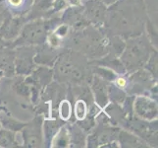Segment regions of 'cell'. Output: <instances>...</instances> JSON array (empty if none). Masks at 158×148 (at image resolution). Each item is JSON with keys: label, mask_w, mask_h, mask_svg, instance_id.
<instances>
[{"label": "cell", "mask_w": 158, "mask_h": 148, "mask_svg": "<svg viewBox=\"0 0 158 148\" xmlns=\"http://www.w3.org/2000/svg\"><path fill=\"white\" fill-rule=\"evenodd\" d=\"M154 51L155 47H152L148 37L143 35L125 42V47L119 57L127 72L132 73L143 68Z\"/></svg>", "instance_id": "6da1fadb"}, {"label": "cell", "mask_w": 158, "mask_h": 148, "mask_svg": "<svg viewBox=\"0 0 158 148\" xmlns=\"http://www.w3.org/2000/svg\"><path fill=\"white\" fill-rule=\"evenodd\" d=\"M57 25V20L46 18L32 19L26 22L20 35L10 45L12 47L20 46H41L46 42V38L51 29Z\"/></svg>", "instance_id": "7a4b0ae2"}, {"label": "cell", "mask_w": 158, "mask_h": 148, "mask_svg": "<svg viewBox=\"0 0 158 148\" xmlns=\"http://www.w3.org/2000/svg\"><path fill=\"white\" fill-rule=\"evenodd\" d=\"M43 119L44 117L42 114H37L31 122L26 123L25 127L21 129L22 143L24 147L36 148L44 146L42 129Z\"/></svg>", "instance_id": "3957f363"}, {"label": "cell", "mask_w": 158, "mask_h": 148, "mask_svg": "<svg viewBox=\"0 0 158 148\" xmlns=\"http://www.w3.org/2000/svg\"><path fill=\"white\" fill-rule=\"evenodd\" d=\"M39 49V46H20L15 47V75H30L36 67L34 57Z\"/></svg>", "instance_id": "277c9868"}, {"label": "cell", "mask_w": 158, "mask_h": 148, "mask_svg": "<svg viewBox=\"0 0 158 148\" xmlns=\"http://www.w3.org/2000/svg\"><path fill=\"white\" fill-rule=\"evenodd\" d=\"M133 113L135 117L143 120L157 119L158 106L157 100L149 96L138 95L133 101Z\"/></svg>", "instance_id": "5b68a950"}, {"label": "cell", "mask_w": 158, "mask_h": 148, "mask_svg": "<svg viewBox=\"0 0 158 148\" xmlns=\"http://www.w3.org/2000/svg\"><path fill=\"white\" fill-rule=\"evenodd\" d=\"M26 22V16H13L8 13L0 25V39L10 42L14 41L20 35Z\"/></svg>", "instance_id": "8992f818"}, {"label": "cell", "mask_w": 158, "mask_h": 148, "mask_svg": "<svg viewBox=\"0 0 158 148\" xmlns=\"http://www.w3.org/2000/svg\"><path fill=\"white\" fill-rule=\"evenodd\" d=\"M15 47L10 45V41L0 39V69L4 76L13 77L15 75Z\"/></svg>", "instance_id": "52a82bcc"}, {"label": "cell", "mask_w": 158, "mask_h": 148, "mask_svg": "<svg viewBox=\"0 0 158 148\" xmlns=\"http://www.w3.org/2000/svg\"><path fill=\"white\" fill-rule=\"evenodd\" d=\"M107 8L102 0H89L84 8V16L94 25L103 24L106 19Z\"/></svg>", "instance_id": "ba28073f"}, {"label": "cell", "mask_w": 158, "mask_h": 148, "mask_svg": "<svg viewBox=\"0 0 158 148\" xmlns=\"http://www.w3.org/2000/svg\"><path fill=\"white\" fill-rule=\"evenodd\" d=\"M110 82H107L103 80L102 78L98 77L94 74H92L91 81H90V91L94 101L99 108L103 109L107 104L110 102L109 101L108 96V87Z\"/></svg>", "instance_id": "9c48e42d"}, {"label": "cell", "mask_w": 158, "mask_h": 148, "mask_svg": "<svg viewBox=\"0 0 158 148\" xmlns=\"http://www.w3.org/2000/svg\"><path fill=\"white\" fill-rule=\"evenodd\" d=\"M54 0H35L30 9V14L28 18L37 19V18H46V16L52 13L51 9L53 8Z\"/></svg>", "instance_id": "30bf717a"}, {"label": "cell", "mask_w": 158, "mask_h": 148, "mask_svg": "<svg viewBox=\"0 0 158 148\" xmlns=\"http://www.w3.org/2000/svg\"><path fill=\"white\" fill-rule=\"evenodd\" d=\"M66 123L62 119H43L42 129H43V139H44V146H50L53 136L58 131V129Z\"/></svg>", "instance_id": "8fae6325"}, {"label": "cell", "mask_w": 158, "mask_h": 148, "mask_svg": "<svg viewBox=\"0 0 158 148\" xmlns=\"http://www.w3.org/2000/svg\"><path fill=\"white\" fill-rule=\"evenodd\" d=\"M117 140L119 142L120 147H148V145L139 138L138 135L131 132L129 130L120 129L118 133Z\"/></svg>", "instance_id": "7c38bea8"}, {"label": "cell", "mask_w": 158, "mask_h": 148, "mask_svg": "<svg viewBox=\"0 0 158 148\" xmlns=\"http://www.w3.org/2000/svg\"><path fill=\"white\" fill-rule=\"evenodd\" d=\"M54 49L48 46V47L40 48L37 49L35 56L34 57L35 63L36 65H43V66L53 67L54 63H55L56 59L58 57L57 54L54 52Z\"/></svg>", "instance_id": "4fadbf2b"}, {"label": "cell", "mask_w": 158, "mask_h": 148, "mask_svg": "<svg viewBox=\"0 0 158 148\" xmlns=\"http://www.w3.org/2000/svg\"><path fill=\"white\" fill-rule=\"evenodd\" d=\"M34 0H5L9 13L16 16H25L31 9Z\"/></svg>", "instance_id": "5bb4252c"}, {"label": "cell", "mask_w": 158, "mask_h": 148, "mask_svg": "<svg viewBox=\"0 0 158 148\" xmlns=\"http://www.w3.org/2000/svg\"><path fill=\"white\" fill-rule=\"evenodd\" d=\"M71 146V139H70V132L68 125L65 123L58 129V131L53 136L51 140L50 147H57V148H66Z\"/></svg>", "instance_id": "9a60e30c"}, {"label": "cell", "mask_w": 158, "mask_h": 148, "mask_svg": "<svg viewBox=\"0 0 158 148\" xmlns=\"http://www.w3.org/2000/svg\"><path fill=\"white\" fill-rule=\"evenodd\" d=\"M71 146L70 147H85L86 134L85 131L81 129L77 123H72L68 125Z\"/></svg>", "instance_id": "2e32d148"}, {"label": "cell", "mask_w": 158, "mask_h": 148, "mask_svg": "<svg viewBox=\"0 0 158 148\" xmlns=\"http://www.w3.org/2000/svg\"><path fill=\"white\" fill-rule=\"evenodd\" d=\"M3 111L4 112H0V123H1V128L15 131V132H20L21 129L25 127L26 123L20 122V120L14 119L10 114L6 112L5 109Z\"/></svg>", "instance_id": "e0dca14e"}, {"label": "cell", "mask_w": 158, "mask_h": 148, "mask_svg": "<svg viewBox=\"0 0 158 148\" xmlns=\"http://www.w3.org/2000/svg\"><path fill=\"white\" fill-rule=\"evenodd\" d=\"M17 133L15 131L0 128V147L2 148H14L23 146L21 142L17 140Z\"/></svg>", "instance_id": "ac0fdd59"}, {"label": "cell", "mask_w": 158, "mask_h": 148, "mask_svg": "<svg viewBox=\"0 0 158 148\" xmlns=\"http://www.w3.org/2000/svg\"><path fill=\"white\" fill-rule=\"evenodd\" d=\"M91 72L92 74L98 76V77L102 78L103 80L107 82H113L118 76V74L114 70L105 66H101V65H94Z\"/></svg>", "instance_id": "d6986e66"}, {"label": "cell", "mask_w": 158, "mask_h": 148, "mask_svg": "<svg viewBox=\"0 0 158 148\" xmlns=\"http://www.w3.org/2000/svg\"><path fill=\"white\" fill-rule=\"evenodd\" d=\"M73 114L72 103L68 99H63L58 104V117L65 123L69 122Z\"/></svg>", "instance_id": "ffe728a7"}, {"label": "cell", "mask_w": 158, "mask_h": 148, "mask_svg": "<svg viewBox=\"0 0 158 148\" xmlns=\"http://www.w3.org/2000/svg\"><path fill=\"white\" fill-rule=\"evenodd\" d=\"M108 96H109V101H111L112 103H116L118 105H122L127 98L125 90L110 83H109V87H108Z\"/></svg>", "instance_id": "44dd1931"}, {"label": "cell", "mask_w": 158, "mask_h": 148, "mask_svg": "<svg viewBox=\"0 0 158 148\" xmlns=\"http://www.w3.org/2000/svg\"><path fill=\"white\" fill-rule=\"evenodd\" d=\"M89 112V105L84 99H77L74 103L73 114L77 120L84 119Z\"/></svg>", "instance_id": "7402d4cb"}, {"label": "cell", "mask_w": 158, "mask_h": 148, "mask_svg": "<svg viewBox=\"0 0 158 148\" xmlns=\"http://www.w3.org/2000/svg\"><path fill=\"white\" fill-rule=\"evenodd\" d=\"M21 79L17 81L14 85V89L18 95L24 97L26 99H30L31 97V86L29 84H27L23 76H20Z\"/></svg>", "instance_id": "603a6c76"}, {"label": "cell", "mask_w": 158, "mask_h": 148, "mask_svg": "<svg viewBox=\"0 0 158 148\" xmlns=\"http://www.w3.org/2000/svg\"><path fill=\"white\" fill-rule=\"evenodd\" d=\"M143 67L145 70H148L155 79H157V52L156 51H154L150 54L148 60L146 61Z\"/></svg>", "instance_id": "cb8c5ba5"}, {"label": "cell", "mask_w": 158, "mask_h": 148, "mask_svg": "<svg viewBox=\"0 0 158 148\" xmlns=\"http://www.w3.org/2000/svg\"><path fill=\"white\" fill-rule=\"evenodd\" d=\"M69 30H70L69 26L66 25V24H63V25L56 26V28H55V30L53 31V33L57 37H59L60 39H63V38H65L69 34Z\"/></svg>", "instance_id": "d4e9b609"}, {"label": "cell", "mask_w": 158, "mask_h": 148, "mask_svg": "<svg viewBox=\"0 0 158 148\" xmlns=\"http://www.w3.org/2000/svg\"><path fill=\"white\" fill-rule=\"evenodd\" d=\"M3 76H4V72H3V71H2L1 69H0V79H1V78L3 77Z\"/></svg>", "instance_id": "484cf974"}, {"label": "cell", "mask_w": 158, "mask_h": 148, "mask_svg": "<svg viewBox=\"0 0 158 148\" xmlns=\"http://www.w3.org/2000/svg\"><path fill=\"white\" fill-rule=\"evenodd\" d=\"M139 1H141V2H143V0H139Z\"/></svg>", "instance_id": "4316f807"}]
</instances>
